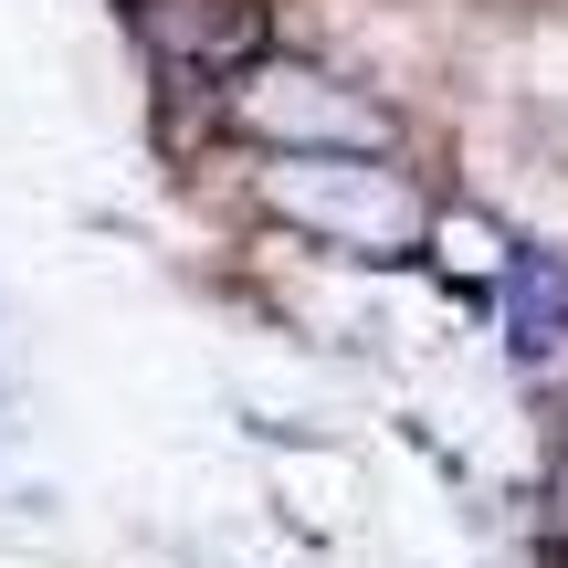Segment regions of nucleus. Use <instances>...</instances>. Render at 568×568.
I'll list each match as a JSON object with an SVG mask.
<instances>
[{
    "mask_svg": "<svg viewBox=\"0 0 568 568\" xmlns=\"http://www.w3.org/2000/svg\"><path fill=\"white\" fill-rule=\"evenodd\" d=\"M232 116L253 138H274L284 159H389V116L368 95H347L316 63H253L232 84Z\"/></svg>",
    "mask_w": 568,
    "mask_h": 568,
    "instance_id": "2",
    "label": "nucleus"
},
{
    "mask_svg": "<svg viewBox=\"0 0 568 568\" xmlns=\"http://www.w3.org/2000/svg\"><path fill=\"white\" fill-rule=\"evenodd\" d=\"M558 326H568V274L527 264V274H516V347H527V358H548Z\"/></svg>",
    "mask_w": 568,
    "mask_h": 568,
    "instance_id": "3",
    "label": "nucleus"
},
{
    "mask_svg": "<svg viewBox=\"0 0 568 568\" xmlns=\"http://www.w3.org/2000/svg\"><path fill=\"white\" fill-rule=\"evenodd\" d=\"M264 201L295 232L358 253V264H400V253H422V232H432L422 180L389 169V159H274L264 169Z\"/></svg>",
    "mask_w": 568,
    "mask_h": 568,
    "instance_id": "1",
    "label": "nucleus"
}]
</instances>
